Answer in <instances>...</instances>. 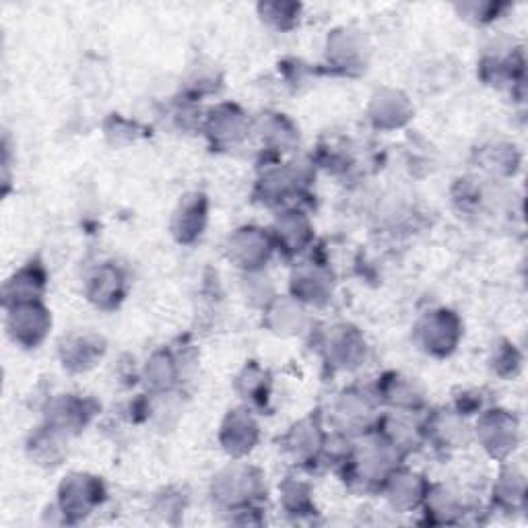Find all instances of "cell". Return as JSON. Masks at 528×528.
I'll return each instance as SVG.
<instances>
[{"label":"cell","instance_id":"obj_1","mask_svg":"<svg viewBox=\"0 0 528 528\" xmlns=\"http://www.w3.org/2000/svg\"><path fill=\"white\" fill-rule=\"evenodd\" d=\"M104 500V487L87 475H73L60 487V508L64 518L81 520Z\"/></svg>","mask_w":528,"mask_h":528},{"label":"cell","instance_id":"obj_2","mask_svg":"<svg viewBox=\"0 0 528 528\" xmlns=\"http://www.w3.org/2000/svg\"><path fill=\"white\" fill-rule=\"evenodd\" d=\"M260 491V477L254 475L252 469H229L217 479L213 498L227 508L246 510Z\"/></svg>","mask_w":528,"mask_h":528},{"label":"cell","instance_id":"obj_3","mask_svg":"<svg viewBox=\"0 0 528 528\" xmlns=\"http://www.w3.org/2000/svg\"><path fill=\"white\" fill-rule=\"evenodd\" d=\"M9 326L15 341L36 345L44 339L46 330L50 326V318L48 312L38 302H23V304H15L9 318Z\"/></svg>","mask_w":528,"mask_h":528},{"label":"cell","instance_id":"obj_4","mask_svg":"<svg viewBox=\"0 0 528 528\" xmlns=\"http://www.w3.org/2000/svg\"><path fill=\"white\" fill-rule=\"evenodd\" d=\"M386 491H388V498L392 502L394 508H401V510H411L417 506H423V500L427 495L429 485H425L421 481V477L411 475V473H403V471H394L386 483H384Z\"/></svg>","mask_w":528,"mask_h":528},{"label":"cell","instance_id":"obj_5","mask_svg":"<svg viewBox=\"0 0 528 528\" xmlns=\"http://www.w3.org/2000/svg\"><path fill=\"white\" fill-rule=\"evenodd\" d=\"M242 231L244 234H238L234 238L236 246H242V248H234V256L246 269L260 267V262L262 260L267 262L271 254V242L267 236L260 234V229H242Z\"/></svg>","mask_w":528,"mask_h":528},{"label":"cell","instance_id":"obj_6","mask_svg":"<svg viewBox=\"0 0 528 528\" xmlns=\"http://www.w3.org/2000/svg\"><path fill=\"white\" fill-rule=\"evenodd\" d=\"M225 438V448L231 454H244L252 450V444L256 440V425L248 415H229L227 425L223 427Z\"/></svg>","mask_w":528,"mask_h":528},{"label":"cell","instance_id":"obj_7","mask_svg":"<svg viewBox=\"0 0 528 528\" xmlns=\"http://www.w3.org/2000/svg\"><path fill=\"white\" fill-rule=\"evenodd\" d=\"M283 504L289 514H312V500L310 489L302 483H293L283 487Z\"/></svg>","mask_w":528,"mask_h":528}]
</instances>
